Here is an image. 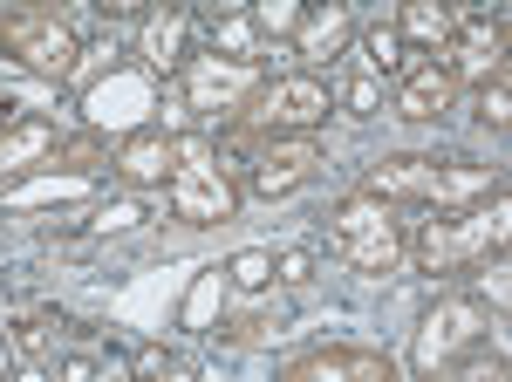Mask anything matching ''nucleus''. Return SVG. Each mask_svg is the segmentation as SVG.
<instances>
[{"label": "nucleus", "mask_w": 512, "mask_h": 382, "mask_svg": "<svg viewBox=\"0 0 512 382\" xmlns=\"http://www.w3.org/2000/svg\"><path fill=\"white\" fill-rule=\"evenodd\" d=\"M492 191H506L492 164H437V157H376L369 164V198H383V205L472 212L478 198H492Z\"/></svg>", "instance_id": "obj_1"}, {"label": "nucleus", "mask_w": 512, "mask_h": 382, "mask_svg": "<svg viewBox=\"0 0 512 382\" xmlns=\"http://www.w3.org/2000/svg\"><path fill=\"white\" fill-rule=\"evenodd\" d=\"M506 239H512V198L492 191V205H478V212H437V219H424V232L410 239V253H417L424 273H458V267H478L485 253H499Z\"/></svg>", "instance_id": "obj_2"}, {"label": "nucleus", "mask_w": 512, "mask_h": 382, "mask_svg": "<svg viewBox=\"0 0 512 382\" xmlns=\"http://www.w3.org/2000/svg\"><path fill=\"white\" fill-rule=\"evenodd\" d=\"M164 198H171V212L185 219V226H226L239 205L233 178L219 171V151L205 144V137H171V185H164Z\"/></svg>", "instance_id": "obj_3"}, {"label": "nucleus", "mask_w": 512, "mask_h": 382, "mask_svg": "<svg viewBox=\"0 0 512 382\" xmlns=\"http://www.w3.org/2000/svg\"><path fill=\"white\" fill-rule=\"evenodd\" d=\"M328 253L349 260L355 273H390L403 260V219H396V205L369 198V191L342 198L335 219H328Z\"/></svg>", "instance_id": "obj_4"}, {"label": "nucleus", "mask_w": 512, "mask_h": 382, "mask_svg": "<svg viewBox=\"0 0 512 382\" xmlns=\"http://www.w3.org/2000/svg\"><path fill=\"white\" fill-rule=\"evenodd\" d=\"M485 335H492V314H485V301H465V294H451V301H437L424 321H417V342H410V362L424 369V376H444L458 355H472V348H485Z\"/></svg>", "instance_id": "obj_5"}, {"label": "nucleus", "mask_w": 512, "mask_h": 382, "mask_svg": "<svg viewBox=\"0 0 512 382\" xmlns=\"http://www.w3.org/2000/svg\"><path fill=\"white\" fill-rule=\"evenodd\" d=\"M0 41H7V55H14L21 69H35V76H48V82L76 76V62H82L76 28H69V21H55V14H41V7L7 14V21H0Z\"/></svg>", "instance_id": "obj_6"}, {"label": "nucleus", "mask_w": 512, "mask_h": 382, "mask_svg": "<svg viewBox=\"0 0 512 382\" xmlns=\"http://www.w3.org/2000/svg\"><path fill=\"white\" fill-rule=\"evenodd\" d=\"M151 110H158V89H151V76H137V69H110V76H96L82 89V123L96 137L103 130L137 137V130H151Z\"/></svg>", "instance_id": "obj_7"}, {"label": "nucleus", "mask_w": 512, "mask_h": 382, "mask_svg": "<svg viewBox=\"0 0 512 382\" xmlns=\"http://www.w3.org/2000/svg\"><path fill=\"white\" fill-rule=\"evenodd\" d=\"M267 89L260 69H246V62H226V55H185V110L192 116H239L253 96Z\"/></svg>", "instance_id": "obj_8"}, {"label": "nucleus", "mask_w": 512, "mask_h": 382, "mask_svg": "<svg viewBox=\"0 0 512 382\" xmlns=\"http://www.w3.org/2000/svg\"><path fill=\"white\" fill-rule=\"evenodd\" d=\"M321 116H328V89H321L315 76H274L246 103L253 137H308Z\"/></svg>", "instance_id": "obj_9"}, {"label": "nucleus", "mask_w": 512, "mask_h": 382, "mask_svg": "<svg viewBox=\"0 0 512 382\" xmlns=\"http://www.w3.org/2000/svg\"><path fill=\"white\" fill-rule=\"evenodd\" d=\"M48 157H62V130L48 116H0V185L35 178Z\"/></svg>", "instance_id": "obj_10"}, {"label": "nucleus", "mask_w": 512, "mask_h": 382, "mask_svg": "<svg viewBox=\"0 0 512 382\" xmlns=\"http://www.w3.org/2000/svg\"><path fill=\"white\" fill-rule=\"evenodd\" d=\"M280 382H396V362L383 348H315V355L287 362Z\"/></svg>", "instance_id": "obj_11"}, {"label": "nucleus", "mask_w": 512, "mask_h": 382, "mask_svg": "<svg viewBox=\"0 0 512 382\" xmlns=\"http://www.w3.org/2000/svg\"><path fill=\"white\" fill-rule=\"evenodd\" d=\"M321 151L308 144V137H274L267 151L253 157V171H246V185H253V198H287V191H301L308 178H315Z\"/></svg>", "instance_id": "obj_12"}, {"label": "nucleus", "mask_w": 512, "mask_h": 382, "mask_svg": "<svg viewBox=\"0 0 512 382\" xmlns=\"http://www.w3.org/2000/svg\"><path fill=\"white\" fill-rule=\"evenodd\" d=\"M451 103H458V82L444 76L437 62H424V69H410L396 82V116H410V123H437Z\"/></svg>", "instance_id": "obj_13"}, {"label": "nucleus", "mask_w": 512, "mask_h": 382, "mask_svg": "<svg viewBox=\"0 0 512 382\" xmlns=\"http://www.w3.org/2000/svg\"><path fill=\"white\" fill-rule=\"evenodd\" d=\"M117 171L137 191L171 185V137H164V130H137V137H123V144H117Z\"/></svg>", "instance_id": "obj_14"}, {"label": "nucleus", "mask_w": 512, "mask_h": 382, "mask_svg": "<svg viewBox=\"0 0 512 382\" xmlns=\"http://www.w3.org/2000/svg\"><path fill=\"white\" fill-rule=\"evenodd\" d=\"M212 55H226V62H246V69H267V55H287V48H274V41L253 28V14H219L212 21Z\"/></svg>", "instance_id": "obj_15"}, {"label": "nucleus", "mask_w": 512, "mask_h": 382, "mask_svg": "<svg viewBox=\"0 0 512 382\" xmlns=\"http://www.w3.org/2000/svg\"><path fill=\"white\" fill-rule=\"evenodd\" d=\"M349 41H355V21L342 14V7H321V14H301V28H294V55H301V62H335Z\"/></svg>", "instance_id": "obj_16"}, {"label": "nucleus", "mask_w": 512, "mask_h": 382, "mask_svg": "<svg viewBox=\"0 0 512 382\" xmlns=\"http://www.w3.org/2000/svg\"><path fill=\"white\" fill-rule=\"evenodd\" d=\"M396 35H403V48H451V35H458V14L451 7H437V0H410L403 14H396Z\"/></svg>", "instance_id": "obj_17"}, {"label": "nucleus", "mask_w": 512, "mask_h": 382, "mask_svg": "<svg viewBox=\"0 0 512 382\" xmlns=\"http://www.w3.org/2000/svg\"><path fill=\"white\" fill-rule=\"evenodd\" d=\"M89 171H62V178H21V185L7 191V205H14V212H35V205H82V198H89Z\"/></svg>", "instance_id": "obj_18"}, {"label": "nucleus", "mask_w": 512, "mask_h": 382, "mask_svg": "<svg viewBox=\"0 0 512 382\" xmlns=\"http://www.w3.org/2000/svg\"><path fill=\"white\" fill-rule=\"evenodd\" d=\"M362 69H369V76L376 82H403L410 76V48H403V35H396V28H369V35H362Z\"/></svg>", "instance_id": "obj_19"}, {"label": "nucleus", "mask_w": 512, "mask_h": 382, "mask_svg": "<svg viewBox=\"0 0 512 382\" xmlns=\"http://www.w3.org/2000/svg\"><path fill=\"white\" fill-rule=\"evenodd\" d=\"M185 28H192L185 14H158V21L144 28V62H151V69H178V62H185Z\"/></svg>", "instance_id": "obj_20"}, {"label": "nucleus", "mask_w": 512, "mask_h": 382, "mask_svg": "<svg viewBox=\"0 0 512 382\" xmlns=\"http://www.w3.org/2000/svg\"><path fill=\"white\" fill-rule=\"evenodd\" d=\"M226 287L233 294H260V287H274V253H260V246H246L226 260Z\"/></svg>", "instance_id": "obj_21"}, {"label": "nucleus", "mask_w": 512, "mask_h": 382, "mask_svg": "<svg viewBox=\"0 0 512 382\" xmlns=\"http://www.w3.org/2000/svg\"><path fill=\"white\" fill-rule=\"evenodd\" d=\"M233 287H226V267H212V273H198V287H192V301H185V328H205L212 321V307L226 301Z\"/></svg>", "instance_id": "obj_22"}, {"label": "nucleus", "mask_w": 512, "mask_h": 382, "mask_svg": "<svg viewBox=\"0 0 512 382\" xmlns=\"http://www.w3.org/2000/svg\"><path fill=\"white\" fill-rule=\"evenodd\" d=\"M246 14H253V28L274 41V48H280V35L301 28V7H294V0H260V7H246Z\"/></svg>", "instance_id": "obj_23"}, {"label": "nucleus", "mask_w": 512, "mask_h": 382, "mask_svg": "<svg viewBox=\"0 0 512 382\" xmlns=\"http://www.w3.org/2000/svg\"><path fill=\"white\" fill-rule=\"evenodd\" d=\"M444 376H451V382H506V355H499V348H492V355L472 348V355H458Z\"/></svg>", "instance_id": "obj_24"}, {"label": "nucleus", "mask_w": 512, "mask_h": 382, "mask_svg": "<svg viewBox=\"0 0 512 382\" xmlns=\"http://www.w3.org/2000/svg\"><path fill=\"white\" fill-rule=\"evenodd\" d=\"M342 110L349 116H383V82L369 76V69H355V76L342 82Z\"/></svg>", "instance_id": "obj_25"}, {"label": "nucleus", "mask_w": 512, "mask_h": 382, "mask_svg": "<svg viewBox=\"0 0 512 382\" xmlns=\"http://www.w3.org/2000/svg\"><path fill=\"white\" fill-rule=\"evenodd\" d=\"M144 212H151L144 198H103L89 226H96V232H130V226H137V219H144Z\"/></svg>", "instance_id": "obj_26"}, {"label": "nucleus", "mask_w": 512, "mask_h": 382, "mask_svg": "<svg viewBox=\"0 0 512 382\" xmlns=\"http://www.w3.org/2000/svg\"><path fill=\"white\" fill-rule=\"evenodd\" d=\"M7 342H14V355H21L28 369L48 362V328H41V321H14V328H7Z\"/></svg>", "instance_id": "obj_27"}, {"label": "nucleus", "mask_w": 512, "mask_h": 382, "mask_svg": "<svg viewBox=\"0 0 512 382\" xmlns=\"http://www.w3.org/2000/svg\"><path fill=\"white\" fill-rule=\"evenodd\" d=\"M274 280L308 287V280H315V246H287V253H274Z\"/></svg>", "instance_id": "obj_28"}, {"label": "nucleus", "mask_w": 512, "mask_h": 382, "mask_svg": "<svg viewBox=\"0 0 512 382\" xmlns=\"http://www.w3.org/2000/svg\"><path fill=\"white\" fill-rule=\"evenodd\" d=\"M478 116H485L492 130H506V123H512V82H506V76L478 89Z\"/></svg>", "instance_id": "obj_29"}, {"label": "nucleus", "mask_w": 512, "mask_h": 382, "mask_svg": "<svg viewBox=\"0 0 512 382\" xmlns=\"http://www.w3.org/2000/svg\"><path fill=\"white\" fill-rule=\"evenodd\" d=\"M506 260H492V267H478V294H485V301H492V307H506L512 301V280H506Z\"/></svg>", "instance_id": "obj_30"}, {"label": "nucleus", "mask_w": 512, "mask_h": 382, "mask_svg": "<svg viewBox=\"0 0 512 382\" xmlns=\"http://www.w3.org/2000/svg\"><path fill=\"white\" fill-rule=\"evenodd\" d=\"M55 376H62V382H103V362H96V355H89V348H69V355H62V369H55Z\"/></svg>", "instance_id": "obj_31"}, {"label": "nucleus", "mask_w": 512, "mask_h": 382, "mask_svg": "<svg viewBox=\"0 0 512 382\" xmlns=\"http://www.w3.org/2000/svg\"><path fill=\"white\" fill-rule=\"evenodd\" d=\"M14 369H21V355H14V342L0 335V382H14Z\"/></svg>", "instance_id": "obj_32"}, {"label": "nucleus", "mask_w": 512, "mask_h": 382, "mask_svg": "<svg viewBox=\"0 0 512 382\" xmlns=\"http://www.w3.org/2000/svg\"><path fill=\"white\" fill-rule=\"evenodd\" d=\"M14 382H48V376H41V369H14Z\"/></svg>", "instance_id": "obj_33"}, {"label": "nucleus", "mask_w": 512, "mask_h": 382, "mask_svg": "<svg viewBox=\"0 0 512 382\" xmlns=\"http://www.w3.org/2000/svg\"><path fill=\"white\" fill-rule=\"evenodd\" d=\"M164 382H185V376H164Z\"/></svg>", "instance_id": "obj_34"}]
</instances>
